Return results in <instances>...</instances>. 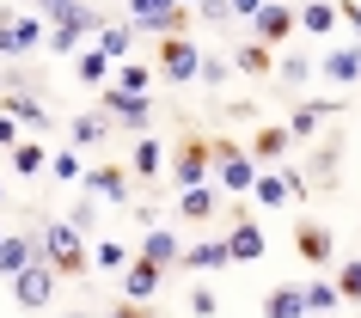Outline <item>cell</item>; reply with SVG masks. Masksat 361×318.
Instances as JSON below:
<instances>
[{
    "label": "cell",
    "mask_w": 361,
    "mask_h": 318,
    "mask_svg": "<svg viewBox=\"0 0 361 318\" xmlns=\"http://www.w3.org/2000/svg\"><path fill=\"white\" fill-rule=\"evenodd\" d=\"M0 196H6V190H0Z\"/></svg>",
    "instance_id": "cell-47"
},
{
    "label": "cell",
    "mask_w": 361,
    "mask_h": 318,
    "mask_svg": "<svg viewBox=\"0 0 361 318\" xmlns=\"http://www.w3.org/2000/svg\"><path fill=\"white\" fill-rule=\"evenodd\" d=\"M184 221H209L214 208H221V190H209V184H196V190H184Z\"/></svg>",
    "instance_id": "cell-25"
},
{
    "label": "cell",
    "mask_w": 361,
    "mask_h": 318,
    "mask_svg": "<svg viewBox=\"0 0 361 318\" xmlns=\"http://www.w3.org/2000/svg\"><path fill=\"white\" fill-rule=\"evenodd\" d=\"M0 111L13 116V123H31V129H49V111H43V104H37L31 92H6V104H0Z\"/></svg>",
    "instance_id": "cell-19"
},
{
    "label": "cell",
    "mask_w": 361,
    "mask_h": 318,
    "mask_svg": "<svg viewBox=\"0 0 361 318\" xmlns=\"http://www.w3.org/2000/svg\"><path fill=\"white\" fill-rule=\"evenodd\" d=\"M184 6L171 0H129V31H147V37H184Z\"/></svg>",
    "instance_id": "cell-2"
},
{
    "label": "cell",
    "mask_w": 361,
    "mask_h": 318,
    "mask_svg": "<svg viewBox=\"0 0 361 318\" xmlns=\"http://www.w3.org/2000/svg\"><path fill=\"white\" fill-rule=\"evenodd\" d=\"M68 226H74V233H92V226H98V196H80V202H74V221H68Z\"/></svg>",
    "instance_id": "cell-35"
},
{
    "label": "cell",
    "mask_w": 361,
    "mask_h": 318,
    "mask_svg": "<svg viewBox=\"0 0 361 318\" xmlns=\"http://www.w3.org/2000/svg\"><path fill=\"white\" fill-rule=\"evenodd\" d=\"M221 245H227V263H257L264 257V226L251 221V208H233V233Z\"/></svg>",
    "instance_id": "cell-6"
},
{
    "label": "cell",
    "mask_w": 361,
    "mask_h": 318,
    "mask_svg": "<svg viewBox=\"0 0 361 318\" xmlns=\"http://www.w3.org/2000/svg\"><path fill=\"white\" fill-rule=\"evenodd\" d=\"M49 171H56V184H80V178H86V166H80V153H74V147L56 153V159H49Z\"/></svg>",
    "instance_id": "cell-34"
},
{
    "label": "cell",
    "mask_w": 361,
    "mask_h": 318,
    "mask_svg": "<svg viewBox=\"0 0 361 318\" xmlns=\"http://www.w3.org/2000/svg\"><path fill=\"white\" fill-rule=\"evenodd\" d=\"M68 318H86V312H68Z\"/></svg>",
    "instance_id": "cell-46"
},
{
    "label": "cell",
    "mask_w": 361,
    "mask_h": 318,
    "mask_svg": "<svg viewBox=\"0 0 361 318\" xmlns=\"http://www.w3.org/2000/svg\"><path fill=\"white\" fill-rule=\"evenodd\" d=\"M49 294H56V269H49V263H31V269H19V276H13V300H19L25 312L49 306Z\"/></svg>",
    "instance_id": "cell-8"
},
{
    "label": "cell",
    "mask_w": 361,
    "mask_h": 318,
    "mask_svg": "<svg viewBox=\"0 0 361 318\" xmlns=\"http://www.w3.org/2000/svg\"><path fill=\"white\" fill-rule=\"evenodd\" d=\"M227 6H233V19H251V13H257L264 0H227Z\"/></svg>",
    "instance_id": "cell-43"
},
{
    "label": "cell",
    "mask_w": 361,
    "mask_h": 318,
    "mask_svg": "<svg viewBox=\"0 0 361 318\" xmlns=\"http://www.w3.org/2000/svg\"><path fill=\"white\" fill-rule=\"evenodd\" d=\"M196 80H202V86L214 92V86L227 80V61H221V56H202V68H196Z\"/></svg>",
    "instance_id": "cell-38"
},
{
    "label": "cell",
    "mask_w": 361,
    "mask_h": 318,
    "mask_svg": "<svg viewBox=\"0 0 361 318\" xmlns=\"http://www.w3.org/2000/svg\"><path fill=\"white\" fill-rule=\"evenodd\" d=\"M196 68H202V49H196L190 37H159V80H166V86L196 80Z\"/></svg>",
    "instance_id": "cell-4"
},
{
    "label": "cell",
    "mask_w": 361,
    "mask_h": 318,
    "mask_svg": "<svg viewBox=\"0 0 361 318\" xmlns=\"http://www.w3.org/2000/svg\"><path fill=\"white\" fill-rule=\"evenodd\" d=\"M86 257H92V269H104V276H123V269H129V251H123V239H98Z\"/></svg>",
    "instance_id": "cell-22"
},
{
    "label": "cell",
    "mask_w": 361,
    "mask_h": 318,
    "mask_svg": "<svg viewBox=\"0 0 361 318\" xmlns=\"http://www.w3.org/2000/svg\"><path fill=\"white\" fill-rule=\"evenodd\" d=\"M111 318H147V306H141V300H129V306H116Z\"/></svg>",
    "instance_id": "cell-44"
},
{
    "label": "cell",
    "mask_w": 361,
    "mask_h": 318,
    "mask_svg": "<svg viewBox=\"0 0 361 318\" xmlns=\"http://www.w3.org/2000/svg\"><path fill=\"white\" fill-rule=\"evenodd\" d=\"M37 263V239H25V233H0V276L13 281L19 269Z\"/></svg>",
    "instance_id": "cell-13"
},
{
    "label": "cell",
    "mask_w": 361,
    "mask_h": 318,
    "mask_svg": "<svg viewBox=\"0 0 361 318\" xmlns=\"http://www.w3.org/2000/svg\"><path fill=\"white\" fill-rule=\"evenodd\" d=\"M129 37H135V31H129V25H116V19H104V25H98V49H104L111 61H123V56H129Z\"/></svg>",
    "instance_id": "cell-27"
},
{
    "label": "cell",
    "mask_w": 361,
    "mask_h": 318,
    "mask_svg": "<svg viewBox=\"0 0 361 318\" xmlns=\"http://www.w3.org/2000/svg\"><path fill=\"white\" fill-rule=\"evenodd\" d=\"M306 74H312V61H282V80H288V86H306Z\"/></svg>",
    "instance_id": "cell-41"
},
{
    "label": "cell",
    "mask_w": 361,
    "mask_h": 318,
    "mask_svg": "<svg viewBox=\"0 0 361 318\" xmlns=\"http://www.w3.org/2000/svg\"><path fill=\"white\" fill-rule=\"evenodd\" d=\"M214 312H221L214 288H196V294H190V318H214Z\"/></svg>",
    "instance_id": "cell-39"
},
{
    "label": "cell",
    "mask_w": 361,
    "mask_h": 318,
    "mask_svg": "<svg viewBox=\"0 0 361 318\" xmlns=\"http://www.w3.org/2000/svg\"><path fill=\"white\" fill-rule=\"evenodd\" d=\"M147 68H135V61H123V68H116V80H104V86H116V92H141V98H147Z\"/></svg>",
    "instance_id": "cell-32"
},
{
    "label": "cell",
    "mask_w": 361,
    "mask_h": 318,
    "mask_svg": "<svg viewBox=\"0 0 361 318\" xmlns=\"http://www.w3.org/2000/svg\"><path fill=\"white\" fill-rule=\"evenodd\" d=\"M209 141H202V135H184V141H178V153H171V178H178V184L184 190H196V184H209Z\"/></svg>",
    "instance_id": "cell-5"
},
{
    "label": "cell",
    "mask_w": 361,
    "mask_h": 318,
    "mask_svg": "<svg viewBox=\"0 0 361 318\" xmlns=\"http://www.w3.org/2000/svg\"><path fill=\"white\" fill-rule=\"evenodd\" d=\"M196 19H202V25H227L233 6H227V0H196Z\"/></svg>",
    "instance_id": "cell-37"
},
{
    "label": "cell",
    "mask_w": 361,
    "mask_h": 318,
    "mask_svg": "<svg viewBox=\"0 0 361 318\" xmlns=\"http://www.w3.org/2000/svg\"><path fill=\"white\" fill-rule=\"evenodd\" d=\"M86 196H104V202H129V166H86Z\"/></svg>",
    "instance_id": "cell-11"
},
{
    "label": "cell",
    "mask_w": 361,
    "mask_h": 318,
    "mask_svg": "<svg viewBox=\"0 0 361 318\" xmlns=\"http://www.w3.org/2000/svg\"><path fill=\"white\" fill-rule=\"evenodd\" d=\"M104 116H111V123H123V129H135V135H147L153 104H147L141 92H116V86H104Z\"/></svg>",
    "instance_id": "cell-7"
},
{
    "label": "cell",
    "mask_w": 361,
    "mask_h": 318,
    "mask_svg": "<svg viewBox=\"0 0 361 318\" xmlns=\"http://www.w3.org/2000/svg\"><path fill=\"white\" fill-rule=\"evenodd\" d=\"M104 135H111V116L104 111H86V116L68 123V141H74V147H92V141H104Z\"/></svg>",
    "instance_id": "cell-20"
},
{
    "label": "cell",
    "mask_w": 361,
    "mask_h": 318,
    "mask_svg": "<svg viewBox=\"0 0 361 318\" xmlns=\"http://www.w3.org/2000/svg\"><path fill=\"white\" fill-rule=\"evenodd\" d=\"M294 25H306V31H331V25H337V6H331V0H306L300 13H294Z\"/></svg>",
    "instance_id": "cell-29"
},
{
    "label": "cell",
    "mask_w": 361,
    "mask_h": 318,
    "mask_svg": "<svg viewBox=\"0 0 361 318\" xmlns=\"http://www.w3.org/2000/svg\"><path fill=\"white\" fill-rule=\"evenodd\" d=\"M0 147H6V153L19 147V123H13V116H6V111H0Z\"/></svg>",
    "instance_id": "cell-42"
},
{
    "label": "cell",
    "mask_w": 361,
    "mask_h": 318,
    "mask_svg": "<svg viewBox=\"0 0 361 318\" xmlns=\"http://www.w3.org/2000/svg\"><path fill=\"white\" fill-rule=\"evenodd\" d=\"M37 43H43V25H37V19H19V13H6V19H0V56L19 61L25 49H37Z\"/></svg>",
    "instance_id": "cell-9"
},
{
    "label": "cell",
    "mask_w": 361,
    "mask_h": 318,
    "mask_svg": "<svg viewBox=\"0 0 361 318\" xmlns=\"http://www.w3.org/2000/svg\"><path fill=\"white\" fill-rule=\"evenodd\" d=\"M269 318H306L300 312V288H276L269 294Z\"/></svg>",
    "instance_id": "cell-33"
},
{
    "label": "cell",
    "mask_w": 361,
    "mask_h": 318,
    "mask_svg": "<svg viewBox=\"0 0 361 318\" xmlns=\"http://www.w3.org/2000/svg\"><path fill=\"white\" fill-rule=\"evenodd\" d=\"M159 276H166V269H153L147 257H129V269H123V294H129V300H141V306H147V300L159 294Z\"/></svg>",
    "instance_id": "cell-15"
},
{
    "label": "cell",
    "mask_w": 361,
    "mask_h": 318,
    "mask_svg": "<svg viewBox=\"0 0 361 318\" xmlns=\"http://www.w3.org/2000/svg\"><path fill=\"white\" fill-rule=\"evenodd\" d=\"M331 306H343V294L331 288V281H306L300 288V312L312 318V312H331Z\"/></svg>",
    "instance_id": "cell-26"
},
{
    "label": "cell",
    "mask_w": 361,
    "mask_h": 318,
    "mask_svg": "<svg viewBox=\"0 0 361 318\" xmlns=\"http://www.w3.org/2000/svg\"><path fill=\"white\" fill-rule=\"evenodd\" d=\"M251 196H257L264 208H282V202H288V190H282L276 171H257V178H251Z\"/></svg>",
    "instance_id": "cell-31"
},
{
    "label": "cell",
    "mask_w": 361,
    "mask_h": 318,
    "mask_svg": "<svg viewBox=\"0 0 361 318\" xmlns=\"http://www.w3.org/2000/svg\"><path fill=\"white\" fill-rule=\"evenodd\" d=\"M37 251H43V263L56 269V276H86L92 269V257H86V245H80V233L68 221H49L37 233Z\"/></svg>",
    "instance_id": "cell-1"
},
{
    "label": "cell",
    "mask_w": 361,
    "mask_h": 318,
    "mask_svg": "<svg viewBox=\"0 0 361 318\" xmlns=\"http://www.w3.org/2000/svg\"><path fill=\"white\" fill-rule=\"evenodd\" d=\"M129 171L135 178H159V171H166V147H159V141H153V135H141V141H135V153H129Z\"/></svg>",
    "instance_id": "cell-17"
},
{
    "label": "cell",
    "mask_w": 361,
    "mask_h": 318,
    "mask_svg": "<svg viewBox=\"0 0 361 318\" xmlns=\"http://www.w3.org/2000/svg\"><path fill=\"white\" fill-rule=\"evenodd\" d=\"M178 251H184V245H178V233H166V226H147V245H141V257H147L153 269H171V263H178Z\"/></svg>",
    "instance_id": "cell-16"
},
{
    "label": "cell",
    "mask_w": 361,
    "mask_h": 318,
    "mask_svg": "<svg viewBox=\"0 0 361 318\" xmlns=\"http://www.w3.org/2000/svg\"><path fill=\"white\" fill-rule=\"evenodd\" d=\"M209 159L221 166V190H227V196H245V190H251V178H257V159H251L245 147H233V141H214Z\"/></svg>",
    "instance_id": "cell-3"
},
{
    "label": "cell",
    "mask_w": 361,
    "mask_h": 318,
    "mask_svg": "<svg viewBox=\"0 0 361 318\" xmlns=\"http://www.w3.org/2000/svg\"><path fill=\"white\" fill-rule=\"evenodd\" d=\"M251 25H257V43H282L288 31H294V6H276V0H264V6L251 13Z\"/></svg>",
    "instance_id": "cell-14"
},
{
    "label": "cell",
    "mask_w": 361,
    "mask_h": 318,
    "mask_svg": "<svg viewBox=\"0 0 361 318\" xmlns=\"http://www.w3.org/2000/svg\"><path fill=\"white\" fill-rule=\"evenodd\" d=\"M171 6H196V0H171Z\"/></svg>",
    "instance_id": "cell-45"
},
{
    "label": "cell",
    "mask_w": 361,
    "mask_h": 318,
    "mask_svg": "<svg viewBox=\"0 0 361 318\" xmlns=\"http://www.w3.org/2000/svg\"><path fill=\"white\" fill-rule=\"evenodd\" d=\"M288 147H294V141H288V129H257V135H251V147H245V153L269 166V159H282Z\"/></svg>",
    "instance_id": "cell-24"
},
{
    "label": "cell",
    "mask_w": 361,
    "mask_h": 318,
    "mask_svg": "<svg viewBox=\"0 0 361 318\" xmlns=\"http://www.w3.org/2000/svg\"><path fill=\"white\" fill-rule=\"evenodd\" d=\"M111 68H116V61L104 56V49H80V56H74V74L86 80V86H104V80H111Z\"/></svg>",
    "instance_id": "cell-23"
},
{
    "label": "cell",
    "mask_w": 361,
    "mask_h": 318,
    "mask_svg": "<svg viewBox=\"0 0 361 318\" xmlns=\"http://www.w3.org/2000/svg\"><path fill=\"white\" fill-rule=\"evenodd\" d=\"M337 111H343L337 98H312V104H300V111L288 116V141H312V135H319V129H324V123H331Z\"/></svg>",
    "instance_id": "cell-10"
},
{
    "label": "cell",
    "mask_w": 361,
    "mask_h": 318,
    "mask_svg": "<svg viewBox=\"0 0 361 318\" xmlns=\"http://www.w3.org/2000/svg\"><path fill=\"white\" fill-rule=\"evenodd\" d=\"M178 263H184V269H221V263H227V245L221 239H196L190 251H178Z\"/></svg>",
    "instance_id": "cell-21"
},
{
    "label": "cell",
    "mask_w": 361,
    "mask_h": 318,
    "mask_svg": "<svg viewBox=\"0 0 361 318\" xmlns=\"http://www.w3.org/2000/svg\"><path fill=\"white\" fill-rule=\"evenodd\" d=\"M324 74L337 80V86H355V74H361V56H355V49H331V56H324Z\"/></svg>",
    "instance_id": "cell-28"
},
{
    "label": "cell",
    "mask_w": 361,
    "mask_h": 318,
    "mask_svg": "<svg viewBox=\"0 0 361 318\" xmlns=\"http://www.w3.org/2000/svg\"><path fill=\"white\" fill-rule=\"evenodd\" d=\"M49 49H61V56H74V49H80V31H68V25H56V31H49Z\"/></svg>",
    "instance_id": "cell-40"
},
{
    "label": "cell",
    "mask_w": 361,
    "mask_h": 318,
    "mask_svg": "<svg viewBox=\"0 0 361 318\" xmlns=\"http://www.w3.org/2000/svg\"><path fill=\"white\" fill-rule=\"evenodd\" d=\"M233 68H239V74H251V80H264L269 68H276V56H269V43H239V49H233Z\"/></svg>",
    "instance_id": "cell-18"
},
{
    "label": "cell",
    "mask_w": 361,
    "mask_h": 318,
    "mask_svg": "<svg viewBox=\"0 0 361 318\" xmlns=\"http://www.w3.org/2000/svg\"><path fill=\"white\" fill-rule=\"evenodd\" d=\"M331 288H337L343 300H361V263H343V276L331 281Z\"/></svg>",
    "instance_id": "cell-36"
},
{
    "label": "cell",
    "mask_w": 361,
    "mask_h": 318,
    "mask_svg": "<svg viewBox=\"0 0 361 318\" xmlns=\"http://www.w3.org/2000/svg\"><path fill=\"white\" fill-rule=\"evenodd\" d=\"M43 166H49V153H43L37 141H19V147H13V171H19V178H37Z\"/></svg>",
    "instance_id": "cell-30"
},
{
    "label": "cell",
    "mask_w": 361,
    "mask_h": 318,
    "mask_svg": "<svg viewBox=\"0 0 361 318\" xmlns=\"http://www.w3.org/2000/svg\"><path fill=\"white\" fill-rule=\"evenodd\" d=\"M294 245H300V257L319 269V263H331V251H337V239H331V226H319V221H300L294 226Z\"/></svg>",
    "instance_id": "cell-12"
}]
</instances>
